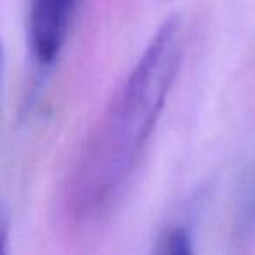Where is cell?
I'll use <instances>...</instances> for the list:
<instances>
[{
  "label": "cell",
  "instance_id": "obj_1",
  "mask_svg": "<svg viewBox=\"0 0 255 255\" xmlns=\"http://www.w3.org/2000/svg\"><path fill=\"white\" fill-rule=\"evenodd\" d=\"M184 58V28L177 16L163 23L96 119L65 185V213L93 224L123 196L152 136Z\"/></svg>",
  "mask_w": 255,
  "mask_h": 255
},
{
  "label": "cell",
  "instance_id": "obj_3",
  "mask_svg": "<svg viewBox=\"0 0 255 255\" xmlns=\"http://www.w3.org/2000/svg\"><path fill=\"white\" fill-rule=\"evenodd\" d=\"M236 233L243 241L255 238V170L241 184L236 206Z\"/></svg>",
  "mask_w": 255,
  "mask_h": 255
},
{
  "label": "cell",
  "instance_id": "obj_2",
  "mask_svg": "<svg viewBox=\"0 0 255 255\" xmlns=\"http://www.w3.org/2000/svg\"><path fill=\"white\" fill-rule=\"evenodd\" d=\"M79 0H32L28 16L30 49L40 67H51L67 42Z\"/></svg>",
  "mask_w": 255,
  "mask_h": 255
},
{
  "label": "cell",
  "instance_id": "obj_4",
  "mask_svg": "<svg viewBox=\"0 0 255 255\" xmlns=\"http://www.w3.org/2000/svg\"><path fill=\"white\" fill-rule=\"evenodd\" d=\"M194 241H192V231L184 224L171 226L164 231L159 240L157 252L161 254H192L194 252Z\"/></svg>",
  "mask_w": 255,
  "mask_h": 255
}]
</instances>
